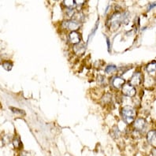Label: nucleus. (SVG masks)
<instances>
[{
  "label": "nucleus",
  "mask_w": 156,
  "mask_h": 156,
  "mask_svg": "<svg viewBox=\"0 0 156 156\" xmlns=\"http://www.w3.org/2000/svg\"><path fill=\"white\" fill-rule=\"evenodd\" d=\"M80 23L76 21H73V20H67V21H64L62 24V26L64 29H67V30H70L72 32L76 31L80 28Z\"/></svg>",
  "instance_id": "nucleus-3"
},
{
  "label": "nucleus",
  "mask_w": 156,
  "mask_h": 156,
  "mask_svg": "<svg viewBox=\"0 0 156 156\" xmlns=\"http://www.w3.org/2000/svg\"><path fill=\"white\" fill-rule=\"evenodd\" d=\"M117 70V66L115 65H114V64H111V65H108L107 67H106V69H105V72L107 73H108V74H110V73H111L114 72V71Z\"/></svg>",
  "instance_id": "nucleus-14"
},
{
  "label": "nucleus",
  "mask_w": 156,
  "mask_h": 156,
  "mask_svg": "<svg viewBox=\"0 0 156 156\" xmlns=\"http://www.w3.org/2000/svg\"><path fill=\"white\" fill-rule=\"evenodd\" d=\"M155 6H156V2H152V3H150L148 5V6H147V11H149V10H151V9H153V8H154Z\"/></svg>",
  "instance_id": "nucleus-18"
},
{
  "label": "nucleus",
  "mask_w": 156,
  "mask_h": 156,
  "mask_svg": "<svg viewBox=\"0 0 156 156\" xmlns=\"http://www.w3.org/2000/svg\"><path fill=\"white\" fill-rule=\"evenodd\" d=\"M2 67L6 71H10L13 68V63L10 61H5L2 62Z\"/></svg>",
  "instance_id": "nucleus-13"
},
{
  "label": "nucleus",
  "mask_w": 156,
  "mask_h": 156,
  "mask_svg": "<svg viewBox=\"0 0 156 156\" xmlns=\"http://www.w3.org/2000/svg\"><path fill=\"white\" fill-rule=\"evenodd\" d=\"M111 133L114 134V138H117V137H118L119 135H120V131H119V129H118V128L117 127V126H114V127L113 128Z\"/></svg>",
  "instance_id": "nucleus-17"
},
{
  "label": "nucleus",
  "mask_w": 156,
  "mask_h": 156,
  "mask_svg": "<svg viewBox=\"0 0 156 156\" xmlns=\"http://www.w3.org/2000/svg\"><path fill=\"white\" fill-rule=\"evenodd\" d=\"M147 140L149 143H152L154 140H156V130H151L147 134Z\"/></svg>",
  "instance_id": "nucleus-10"
},
{
  "label": "nucleus",
  "mask_w": 156,
  "mask_h": 156,
  "mask_svg": "<svg viewBox=\"0 0 156 156\" xmlns=\"http://www.w3.org/2000/svg\"><path fill=\"white\" fill-rule=\"evenodd\" d=\"M98 79H100L101 80H98V81H99V83L102 84H104L103 83H105V82H106V78H105L104 76H99Z\"/></svg>",
  "instance_id": "nucleus-19"
},
{
  "label": "nucleus",
  "mask_w": 156,
  "mask_h": 156,
  "mask_svg": "<svg viewBox=\"0 0 156 156\" xmlns=\"http://www.w3.org/2000/svg\"><path fill=\"white\" fill-rule=\"evenodd\" d=\"M122 91L123 95L129 96V97H133L136 93V90L135 87L129 83H126L124 84L123 87L122 88Z\"/></svg>",
  "instance_id": "nucleus-4"
},
{
  "label": "nucleus",
  "mask_w": 156,
  "mask_h": 156,
  "mask_svg": "<svg viewBox=\"0 0 156 156\" xmlns=\"http://www.w3.org/2000/svg\"><path fill=\"white\" fill-rule=\"evenodd\" d=\"M13 146H14V147H16V148L20 149L22 147V144H21V140H20L19 138H15V139L13 140Z\"/></svg>",
  "instance_id": "nucleus-15"
},
{
  "label": "nucleus",
  "mask_w": 156,
  "mask_h": 156,
  "mask_svg": "<svg viewBox=\"0 0 156 156\" xmlns=\"http://www.w3.org/2000/svg\"><path fill=\"white\" fill-rule=\"evenodd\" d=\"M112 85L114 88L116 89H121L123 87V85L126 84V80L121 76H115L113 78L112 80Z\"/></svg>",
  "instance_id": "nucleus-8"
},
{
  "label": "nucleus",
  "mask_w": 156,
  "mask_h": 156,
  "mask_svg": "<svg viewBox=\"0 0 156 156\" xmlns=\"http://www.w3.org/2000/svg\"><path fill=\"white\" fill-rule=\"evenodd\" d=\"M63 4H64V6L66 8H68V9H72V10L73 6L76 5V2L73 1V0H66V1L63 2Z\"/></svg>",
  "instance_id": "nucleus-12"
},
{
  "label": "nucleus",
  "mask_w": 156,
  "mask_h": 156,
  "mask_svg": "<svg viewBox=\"0 0 156 156\" xmlns=\"http://www.w3.org/2000/svg\"><path fill=\"white\" fill-rule=\"evenodd\" d=\"M151 154L153 156H156V147H153L151 149Z\"/></svg>",
  "instance_id": "nucleus-20"
},
{
  "label": "nucleus",
  "mask_w": 156,
  "mask_h": 156,
  "mask_svg": "<svg viewBox=\"0 0 156 156\" xmlns=\"http://www.w3.org/2000/svg\"><path fill=\"white\" fill-rule=\"evenodd\" d=\"M143 82V75L140 72H135L133 75L130 80V83L133 85H140Z\"/></svg>",
  "instance_id": "nucleus-6"
},
{
  "label": "nucleus",
  "mask_w": 156,
  "mask_h": 156,
  "mask_svg": "<svg viewBox=\"0 0 156 156\" xmlns=\"http://www.w3.org/2000/svg\"><path fill=\"white\" fill-rule=\"evenodd\" d=\"M109 27L111 30L115 31L120 26L121 23L124 22L123 14L120 13H115L109 18Z\"/></svg>",
  "instance_id": "nucleus-2"
},
{
  "label": "nucleus",
  "mask_w": 156,
  "mask_h": 156,
  "mask_svg": "<svg viewBox=\"0 0 156 156\" xmlns=\"http://www.w3.org/2000/svg\"><path fill=\"white\" fill-rule=\"evenodd\" d=\"M146 120L144 118H137L136 120L134 121L133 127L137 131H143L146 127Z\"/></svg>",
  "instance_id": "nucleus-7"
},
{
  "label": "nucleus",
  "mask_w": 156,
  "mask_h": 156,
  "mask_svg": "<svg viewBox=\"0 0 156 156\" xmlns=\"http://www.w3.org/2000/svg\"><path fill=\"white\" fill-rule=\"evenodd\" d=\"M10 110H11L12 111H13V113H14L15 114H21V115H22V116H24L25 114V111H22V110H19V109L17 108H14V107H10Z\"/></svg>",
  "instance_id": "nucleus-16"
},
{
  "label": "nucleus",
  "mask_w": 156,
  "mask_h": 156,
  "mask_svg": "<svg viewBox=\"0 0 156 156\" xmlns=\"http://www.w3.org/2000/svg\"><path fill=\"white\" fill-rule=\"evenodd\" d=\"M81 34L78 33V32H76V31L71 32V33L69 34V42L72 44H73V45L80 44V41H81Z\"/></svg>",
  "instance_id": "nucleus-5"
},
{
  "label": "nucleus",
  "mask_w": 156,
  "mask_h": 156,
  "mask_svg": "<svg viewBox=\"0 0 156 156\" xmlns=\"http://www.w3.org/2000/svg\"><path fill=\"white\" fill-rule=\"evenodd\" d=\"M122 119L126 123L130 124L133 122L136 118V111L133 107H125L121 111Z\"/></svg>",
  "instance_id": "nucleus-1"
},
{
  "label": "nucleus",
  "mask_w": 156,
  "mask_h": 156,
  "mask_svg": "<svg viewBox=\"0 0 156 156\" xmlns=\"http://www.w3.org/2000/svg\"><path fill=\"white\" fill-rule=\"evenodd\" d=\"M85 45H84V44L80 43V44H76V45L73 46V51H74L76 55H83V54L84 53V51H85Z\"/></svg>",
  "instance_id": "nucleus-9"
},
{
  "label": "nucleus",
  "mask_w": 156,
  "mask_h": 156,
  "mask_svg": "<svg viewBox=\"0 0 156 156\" xmlns=\"http://www.w3.org/2000/svg\"><path fill=\"white\" fill-rule=\"evenodd\" d=\"M146 70L147 72L149 73H154L156 70V62L153 61L151 62L148 63L146 66Z\"/></svg>",
  "instance_id": "nucleus-11"
}]
</instances>
